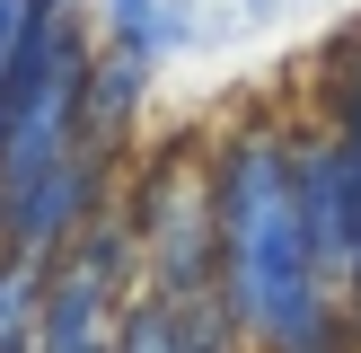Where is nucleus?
Returning a JSON list of instances; mask_svg holds the SVG:
<instances>
[{
	"mask_svg": "<svg viewBox=\"0 0 361 353\" xmlns=\"http://www.w3.org/2000/svg\"><path fill=\"white\" fill-rule=\"evenodd\" d=\"M238 247H247V300L264 327H300V256H291V212H282V176L256 168L247 176V212H238Z\"/></svg>",
	"mask_w": 361,
	"mask_h": 353,
	"instance_id": "nucleus-1",
	"label": "nucleus"
},
{
	"mask_svg": "<svg viewBox=\"0 0 361 353\" xmlns=\"http://www.w3.org/2000/svg\"><path fill=\"white\" fill-rule=\"evenodd\" d=\"M238 9H247V18H282L291 0H238Z\"/></svg>",
	"mask_w": 361,
	"mask_h": 353,
	"instance_id": "nucleus-3",
	"label": "nucleus"
},
{
	"mask_svg": "<svg viewBox=\"0 0 361 353\" xmlns=\"http://www.w3.org/2000/svg\"><path fill=\"white\" fill-rule=\"evenodd\" d=\"M35 9H44V0H0V71H9V53H18V35H27Z\"/></svg>",
	"mask_w": 361,
	"mask_h": 353,
	"instance_id": "nucleus-2",
	"label": "nucleus"
}]
</instances>
